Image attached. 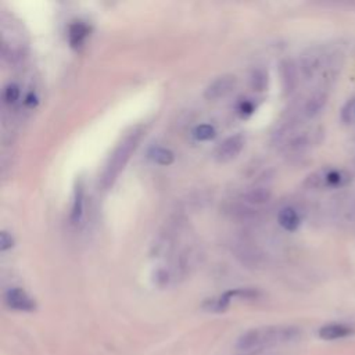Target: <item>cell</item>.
Returning a JSON list of instances; mask_svg holds the SVG:
<instances>
[{
    "mask_svg": "<svg viewBox=\"0 0 355 355\" xmlns=\"http://www.w3.org/2000/svg\"><path fill=\"white\" fill-rule=\"evenodd\" d=\"M300 330L294 326H263L250 329L237 340V348L243 351L263 349L272 345L283 344L295 340Z\"/></svg>",
    "mask_w": 355,
    "mask_h": 355,
    "instance_id": "1",
    "label": "cell"
},
{
    "mask_svg": "<svg viewBox=\"0 0 355 355\" xmlns=\"http://www.w3.org/2000/svg\"><path fill=\"white\" fill-rule=\"evenodd\" d=\"M141 136H143V128L141 126L133 128L116 146V148L111 154L108 162L105 164V168H104L100 182H98V186H101L103 190H107L114 184L119 172L123 169V166L129 161L132 153L137 147Z\"/></svg>",
    "mask_w": 355,
    "mask_h": 355,
    "instance_id": "2",
    "label": "cell"
},
{
    "mask_svg": "<svg viewBox=\"0 0 355 355\" xmlns=\"http://www.w3.org/2000/svg\"><path fill=\"white\" fill-rule=\"evenodd\" d=\"M351 182V175L345 169L326 166L308 176L306 184L313 189H340Z\"/></svg>",
    "mask_w": 355,
    "mask_h": 355,
    "instance_id": "3",
    "label": "cell"
},
{
    "mask_svg": "<svg viewBox=\"0 0 355 355\" xmlns=\"http://www.w3.org/2000/svg\"><path fill=\"white\" fill-rule=\"evenodd\" d=\"M261 295V293L255 288H234L223 293L216 298L207 300L202 304V308L209 312H223L227 309L233 298H243V300H255Z\"/></svg>",
    "mask_w": 355,
    "mask_h": 355,
    "instance_id": "4",
    "label": "cell"
},
{
    "mask_svg": "<svg viewBox=\"0 0 355 355\" xmlns=\"http://www.w3.org/2000/svg\"><path fill=\"white\" fill-rule=\"evenodd\" d=\"M236 86V76L226 73L222 76H218L215 80H212L205 92H204V97L209 101H215L219 100L225 96H227Z\"/></svg>",
    "mask_w": 355,
    "mask_h": 355,
    "instance_id": "5",
    "label": "cell"
},
{
    "mask_svg": "<svg viewBox=\"0 0 355 355\" xmlns=\"http://www.w3.org/2000/svg\"><path fill=\"white\" fill-rule=\"evenodd\" d=\"M244 147V137L241 135H234L223 140L215 150V159L220 164L234 159Z\"/></svg>",
    "mask_w": 355,
    "mask_h": 355,
    "instance_id": "6",
    "label": "cell"
},
{
    "mask_svg": "<svg viewBox=\"0 0 355 355\" xmlns=\"http://www.w3.org/2000/svg\"><path fill=\"white\" fill-rule=\"evenodd\" d=\"M6 305L15 311H24V312H32L36 309V302L33 298L28 295V293L19 287H12L6 291L4 295Z\"/></svg>",
    "mask_w": 355,
    "mask_h": 355,
    "instance_id": "7",
    "label": "cell"
},
{
    "mask_svg": "<svg viewBox=\"0 0 355 355\" xmlns=\"http://www.w3.org/2000/svg\"><path fill=\"white\" fill-rule=\"evenodd\" d=\"M326 98H327V96H326L324 90H315V92H312L306 97V100H305V103L302 105L301 115L304 118H306V119L313 118L323 108V105L326 103Z\"/></svg>",
    "mask_w": 355,
    "mask_h": 355,
    "instance_id": "8",
    "label": "cell"
},
{
    "mask_svg": "<svg viewBox=\"0 0 355 355\" xmlns=\"http://www.w3.org/2000/svg\"><path fill=\"white\" fill-rule=\"evenodd\" d=\"M352 333H354V329L344 323H327V324H323L318 331L322 340H338V338L348 337Z\"/></svg>",
    "mask_w": 355,
    "mask_h": 355,
    "instance_id": "9",
    "label": "cell"
},
{
    "mask_svg": "<svg viewBox=\"0 0 355 355\" xmlns=\"http://www.w3.org/2000/svg\"><path fill=\"white\" fill-rule=\"evenodd\" d=\"M277 222L279 225L284 229V230H288V232H294L298 229L300 223H301V219H300V215L298 212L291 208V207H286V208H282L277 214Z\"/></svg>",
    "mask_w": 355,
    "mask_h": 355,
    "instance_id": "10",
    "label": "cell"
},
{
    "mask_svg": "<svg viewBox=\"0 0 355 355\" xmlns=\"http://www.w3.org/2000/svg\"><path fill=\"white\" fill-rule=\"evenodd\" d=\"M89 26L85 24V22H73L69 25V29H68V39H69V44L71 47L73 49H78L82 46V43L85 42V39L89 35Z\"/></svg>",
    "mask_w": 355,
    "mask_h": 355,
    "instance_id": "11",
    "label": "cell"
},
{
    "mask_svg": "<svg viewBox=\"0 0 355 355\" xmlns=\"http://www.w3.org/2000/svg\"><path fill=\"white\" fill-rule=\"evenodd\" d=\"M82 212H83V186H82V182L79 180L75 186L73 202H72V211H71V222L78 223L82 218Z\"/></svg>",
    "mask_w": 355,
    "mask_h": 355,
    "instance_id": "12",
    "label": "cell"
},
{
    "mask_svg": "<svg viewBox=\"0 0 355 355\" xmlns=\"http://www.w3.org/2000/svg\"><path fill=\"white\" fill-rule=\"evenodd\" d=\"M148 158L159 165H171L175 159V155L171 150L164 147H151L147 153Z\"/></svg>",
    "mask_w": 355,
    "mask_h": 355,
    "instance_id": "13",
    "label": "cell"
},
{
    "mask_svg": "<svg viewBox=\"0 0 355 355\" xmlns=\"http://www.w3.org/2000/svg\"><path fill=\"white\" fill-rule=\"evenodd\" d=\"M270 190L266 187H257V189H251L250 191H247L245 194H243V198L254 205H261L265 204L270 200Z\"/></svg>",
    "mask_w": 355,
    "mask_h": 355,
    "instance_id": "14",
    "label": "cell"
},
{
    "mask_svg": "<svg viewBox=\"0 0 355 355\" xmlns=\"http://www.w3.org/2000/svg\"><path fill=\"white\" fill-rule=\"evenodd\" d=\"M282 78H283V85H284V90L286 92H291L295 86L297 82V71L295 67L286 61L282 64Z\"/></svg>",
    "mask_w": 355,
    "mask_h": 355,
    "instance_id": "15",
    "label": "cell"
},
{
    "mask_svg": "<svg viewBox=\"0 0 355 355\" xmlns=\"http://www.w3.org/2000/svg\"><path fill=\"white\" fill-rule=\"evenodd\" d=\"M250 85L257 92L265 90L266 86H268V73H266V71L262 69V68L254 69L251 72V76H250Z\"/></svg>",
    "mask_w": 355,
    "mask_h": 355,
    "instance_id": "16",
    "label": "cell"
},
{
    "mask_svg": "<svg viewBox=\"0 0 355 355\" xmlns=\"http://www.w3.org/2000/svg\"><path fill=\"white\" fill-rule=\"evenodd\" d=\"M215 135H216V132H215L214 126L207 125V123H204V125H198V126L193 130V136H194V139H196V140H200V141L211 140V139H214V137H215Z\"/></svg>",
    "mask_w": 355,
    "mask_h": 355,
    "instance_id": "17",
    "label": "cell"
},
{
    "mask_svg": "<svg viewBox=\"0 0 355 355\" xmlns=\"http://www.w3.org/2000/svg\"><path fill=\"white\" fill-rule=\"evenodd\" d=\"M3 97H4V101L8 103V104L15 103L18 100V97H19V87L17 85H14V83L6 86Z\"/></svg>",
    "mask_w": 355,
    "mask_h": 355,
    "instance_id": "18",
    "label": "cell"
},
{
    "mask_svg": "<svg viewBox=\"0 0 355 355\" xmlns=\"http://www.w3.org/2000/svg\"><path fill=\"white\" fill-rule=\"evenodd\" d=\"M12 245H14V239L11 237V234H8L7 232H1L0 233V250L7 251Z\"/></svg>",
    "mask_w": 355,
    "mask_h": 355,
    "instance_id": "19",
    "label": "cell"
},
{
    "mask_svg": "<svg viewBox=\"0 0 355 355\" xmlns=\"http://www.w3.org/2000/svg\"><path fill=\"white\" fill-rule=\"evenodd\" d=\"M240 112L241 114H251L252 112V105L250 103H247V101L241 103L240 104Z\"/></svg>",
    "mask_w": 355,
    "mask_h": 355,
    "instance_id": "20",
    "label": "cell"
},
{
    "mask_svg": "<svg viewBox=\"0 0 355 355\" xmlns=\"http://www.w3.org/2000/svg\"><path fill=\"white\" fill-rule=\"evenodd\" d=\"M351 110H352V114H354V116H355V103L352 104V107H351Z\"/></svg>",
    "mask_w": 355,
    "mask_h": 355,
    "instance_id": "21",
    "label": "cell"
}]
</instances>
